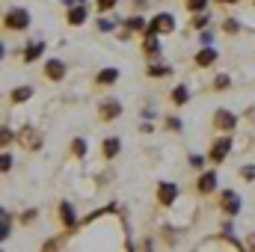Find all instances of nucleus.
Instances as JSON below:
<instances>
[{"label":"nucleus","mask_w":255,"mask_h":252,"mask_svg":"<svg viewBox=\"0 0 255 252\" xmlns=\"http://www.w3.org/2000/svg\"><path fill=\"white\" fill-rule=\"evenodd\" d=\"M3 21H6V30H27V27H30V12L21 9V6H15V9L6 12Z\"/></svg>","instance_id":"nucleus-1"},{"label":"nucleus","mask_w":255,"mask_h":252,"mask_svg":"<svg viewBox=\"0 0 255 252\" xmlns=\"http://www.w3.org/2000/svg\"><path fill=\"white\" fill-rule=\"evenodd\" d=\"M175 30V18L169 15V12H160V15H154V21H148V27H145V33H172Z\"/></svg>","instance_id":"nucleus-2"},{"label":"nucleus","mask_w":255,"mask_h":252,"mask_svg":"<svg viewBox=\"0 0 255 252\" xmlns=\"http://www.w3.org/2000/svg\"><path fill=\"white\" fill-rule=\"evenodd\" d=\"M229 151H232V136H220V139H214V145H211V160L214 163H223L226 157H229Z\"/></svg>","instance_id":"nucleus-3"},{"label":"nucleus","mask_w":255,"mask_h":252,"mask_svg":"<svg viewBox=\"0 0 255 252\" xmlns=\"http://www.w3.org/2000/svg\"><path fill=\"white\" fill-rule=\"evenodd\" d=\"M98 113H101V119H104V122H113V119H119V116H122V104H119L116 98H104V101L98 104Z\"/></svg>","instance_id":"nucleus-4"},{"label":"nucleus","mask_w":255,"mask_h":252,"mask_svg":"<svg viewBox=\"0 0 255 252\" xmlns=\"http://www.w3.org/2000/svg\"><path fill=\"white\" fill-rule=\"evenodd\" d=\"M223 211H226L229 217H238V214H241V196H238L235 190H226V193H223Z\"/></svg>","instance_id":"nucleus-5"},{"label":"nucleus","mask_w":255,"mask_h":252,"mask_svg":"<svg viewBox=\"0 0 255 252\" xmlns=\"http://www.w3.org/2000/svg\"><path fill=\"white\" fill-rule=\"evenodd\" d=\"M214 125L220 127V130H232V127L238 125V116L232 110H217L214 113Z\"/></svg>","instance_id":"nucleus-6"},{"label":"nucleus","mask_w":255,"mask_h":252,"mask_svg":"<svg viewBox=\"0 0 255 252\" xmlns=\"http://www.w3.org/2000/svg\"><path fill=\"white\" fill-rule=\"evenodd\" d=\"M157 199H160V205H166V208H169V205L178 199V187H175V184H169V181H163V184L157 187Z\"/></svg>","instance_id":"nucleus-7"},{"label":"nucleus","mask_w":255,"mask_h":252,"mask_svg":"<svg viewBox=\"0 0 255 252\" xmlns=\"http://www.w3.org/2000/svg\"><path fill=\"white\" fill-rule=\"evenodd\" d=\"M45 74H48L51 80H63L65 77V63L63 60H48V63H45Z\"/></svg>","instance_id":"nucleus-8"},{"label":"nucleus","mask_w":255,"mask_h":252,"mask_svg":"<svg viewBox=\"0 0 255 252\" xmlns=\"http://www.w3.org/2000/svg\"><path fill=\"white\" fill-rule=\"evenodd\" d=\"M199 193H214L217 190V172L214 169H208V172H202V178H199Z\"/></svg>","instance_id":"nucleus-9"},{"label":"nucleus","mask_w":255,"mask_h":252,"mask_svg":"<svg viewBox=\"0 0 255 252\" xmlns=\"http://www.w3.org/2000/svg\"><path fill=\"white\" fill-rule=\"evenodd\" d=\"M83 21H86V3L71 6V9H68V24H71V27H80Z\"/></svg>","instance_id":"nucleus-10"},{"label":"nucleus","mask_w":255,"mask_h":252,"mask_svg":"<svg viewBox=\"0 0 255 252\" xmlns=\"http://www.w3.org/2000/svg\"><path fill=\"white\" fill-rule=\"evenodd\" d=\"M122 151V139L119 136H110V139H104V145H101V154L110 160V157H116Z\"/></svg>","instance_id":"nucleus-11"},{"label":"nucleus","mask_w":255,"mask_h":252,"mask_svg":"<svg viewBox=\"0 0 255 252\" xmlns=\"http://www.w3.org/2000/svg\"><path fill=\"white\" fill-rule=\"evenodd\" d=\"M217 63V51L214 48H202L199 54H196V65L199 68H208V65H214Z\"/></svg>","instance_id":"nucleus-12"},{"label":"nucleus","mask_w":255,"mask_h":252,"mask_svg":"<svg viewBox=\"0 0 255 252\" xmlns=\"http://www.w3.org/2000/svg\"><path fill=\"white\" fill-rule=\"evenodd\" d=\"M42 54H45V45H42V42H30L27 51H24V63H33V60H39Z\"/></svg>","instance_id":"nucleus-13"},{"label":"nucleus","mask_w":255,"mask_h":252,"mask_svg":"<svg viewBox=\"0 0 255 252\" xmlns=\"http://www.w3.org/2000/svg\"><path fill=\"white\" fill-rule=\"evenodd\" d=\"M60 217H63L65 226H74L77 223V214H74V205L71 202H60Z\"/></svg>","instance_id":"nucleus-14"},{"label":"nucleus","mask_w":255,"mask_h":252,"mask_svg":"<svg viewBox=\"0 0 255 252\" xmlns=\"http://www.w3.org/2000/svg\"><path fill=\"white\" fill-rule=\"evenodd\" d=\"M30 95H33V89H30V86H18V89H12V92H9L12 104H24V101H27Z\"/></svg>","instance_id":"nucleus-15"},{"label":"nucleus","mask_w":255,"mask_h":252,"mask_svg":"<svg viewBox=\"0 0 255 252\" xmlns=\"http://www.w3.org/2000/svg\"><path fill=\"white\" fill-rule=\"evenodd\" d=\"M119 80V68H104L101 74H98V83L101 86H110V83H116Z\"/></svg>","instance_id":"nucleus-16"},{"label":"nucleus","mask_w":255,"mask_h":252,"mask_svg":"<svg viewBox=\"0 0 255 252\" xmlns=\"http://www.w3.org/2000/svg\"><path fill=\"white\" fill-rule=\"evenodd\" d=\"M169 98H172L175 104H187V98H190V92H187V86H184V83H178V86L172 89V95H169Z\"/></svg>","instance_id":"nucleus-17"},{"label":"nucleus","mask_w":255,"mask_h":252,"mask_svg":"<svg viewBox=\"0 0 255 252\" xmlns=\"http://www.w3.org/2000/svg\"><path fill=\"white\" fill-rule=\"evenodd\" d=\"M145 54H148V57H157V54H160V42H157L154 33H148V39H145Z\"/></svg>","instance_id":"nucleus-18"},{"label":"nucleus","mask_w":255,"mask_h":252,"mask_svg":"<svg viewBox=\"0 0 255 252\" xmlns=\"http://www.w3.org/2000/svg\"><path fill=\"white\" fill-rule=\"evenodd\" d=\"M125 27L130 30V33H133V30H145V18H139V15H130V18L125 21Z\"/></svg>","instance_id":"nucleus-19"},{"label":"nucleus","mask_w":255,"mask_h":252,"mask_svg":"<svg viewBox=\"0 0 255 252\" xmlns=\"http://www.w3.org/2000/svg\"><path fill=\"white\" fill-rule=\"evenodd\" d=\"M169 71H172L169 65H154V63H151V68H148V77H166Z\"/></svg>","instance_id":"nucleus-20"},{"label":"nucleus","mask_w":255,"mask_h":252,"mask_svg":"<svg viewBox=\"0 0 255 252\" xmlns=\"http://www.w3.org/2000/svg\"><path fill=\"white\" fill-rule=\"evenodd\" d=\"M208 3H211V0H187V9H193V12H205Z\"/></svg>","instance_id":"nucleus-21"},{"label":"nucleus","mask_w":255,"mask_h":252,"mask_svg":"<svg viewBox=\"0 0 255 252\" xmlns=\"http://www.w3.org/2000/svg\"><path fill=\"white\" fill-rule=\"evenodd\" d=\"M71 151H74L77 157H83V154H86V139H80V136H77V139H74V145H71Z\"/></svg>","instance_id":"nucleus-22"},{"label":"nucleus","mask_w":255,"mask_h":252,"mask_svg":"<svg viewBox=\"0 0 255 252\" xmlns=\"http://www.w3.org/2000/svg\"><path fill=\"white\" fill-rule=\"evenodd\" d=\"M223 30H226V33H238V30H241V21H238V18H229V21L223 24Z\"/></svg>","instance_id":"nucleus-23"},{"label":"nucleus","mask_w":255,"mask_h":252,"mask_svg":"<svg viewBox=\"0 0 255 252\" xmlns=\"http://www.w3.org/2000/svg\"><path fill=\"white\" fill-rule=\"evenodd\" d=\"M214 86H217V89H229V86H232V77H229V74H220V77L214 80Z\"/></svg>","instance_id":"nucleus-24"},{"label":"nucleus","mask_w":255,"mask_h":252,"mask_svg":"<svg viewBox=\"0 0 255 252\" xmlns=\"http://www.w3.org/2000/svg\"><path fill=\"white\" fill-rule=\"evenodd\" d=\"M190 166L193 169H202L205 166V154H190Z\"/></svg>","instance_id":"nucleus-25"},{"label":"nucleus","mask_w":255,"mask_h":252,"mask_svg":"<svg viewBox=\"0 0 255 252\" xmlns=\"http://www.w3.org/2000/svg\"><path fill=\"white\" fill-rule=\"evenodd\" d=\"M205 24H208V15H205V12H199V15L193 18V27H196V30H202Z\"/></svg>","instance_id":"nucleus-26"},{"label":"nucleus","mask_w":255,"mask_h":252,"mask_svg":"<svg viewBox=\"0 0 255 252\" xmlns=\"http://www.w3.org/2000/svg\"><path fill=\"white\" fill-rule=\"evenodd\" d=\"M113 27H116V24H113L110 18H98V30H104V33H110Z\"/></svg>","instance_id":"nucleus-27"},{"label":"nucleus","mask_w":255,"mask_h":252,"mask_svg":"<svg viewBox=\"0 0 255 252\" xmlns=\"http://www.w3.org/2000/svg\"><path fill=\"white\" fill-rule=\"evenodd\" d=\"M241 175H244L247 181H255V166H244V169H241Z\"/></svg>","instance_id":"nucleus-28"},{"label":"nucleus","mask_w":255,"mask_h":252,"mask_svg":"<svg viewBox=\"0 0 255 252\" xmlns=\"http://www.w3.org/2000/svg\"><path fill=\"white\" fill-rule=\"evenodd\" d=\"M116 3H119V0H98V9H101V12H107V9H113Z\"/></svg>","instance_id":"nucleus-29"},{"label":"nucleus","mask_w":255,"mask_h":252,"mask_svg":"<svg viewBox=\"0 0 255 252\" xmlns=\"http://www.w3.org/2000/svg\"><path fill=\"white\" fill-rule=\"evenodd\" d=\"M166 125L172 127V130H181V119H175V116H166Z\"/></svg>","instance_id":"nucleus-30"},{"label":"nucleus","mask_w":255,"mask_h":252,"mask_svg":"<svg viewBox=\"0 0 255 252\" xmlns=\"http://www.w3.org/2000/svg\"><path fill=\"white\" fill-rule=\"evenodd\" d=\"M0 169H3V172H9V169H12V154H9V151L3 154V166H0Z\"/></svg>","instance_id":"nucleus-31"},{"label":"nucleus","mask_w":255,"mask_h":252,"mask_svg":"<svg viewBox=\"0 0 255 252\" xmlns=\"http://www.w3.org/2000/svg\"><path fill=\"white\" fill-rule=\"evenodd\" d=\"M3 238H9V211H3Z\"/></svg>","instance_id":"nucleus-32"},{"label":"nucleus","mask_w":255,"mask_h":252,"mask_svg":"<svg viewBox=\"0 0 255 252\" xmlns=\"http://www.w3.org/2000/svg\"><path fill=\"white\" fill-rule=\"evenodd\" d=\"M217 3H238V0H217Z\"/></svg>","instance_id":"nucleus-33"},{"label":"nucleus","mask_w":255,"mask_h":252,"mask_svg":"<svg viewBox=\"0 0 255 252\" xmlns=\"http://www.w3.org/2000/svg\"><path fill=\"white\" fill-rule=\"evenodd\" d=\"M250 247H253V250H255V235H253V241H250Z\"/></svg>","instance_id":"nucleus-34"}]
</instances>
